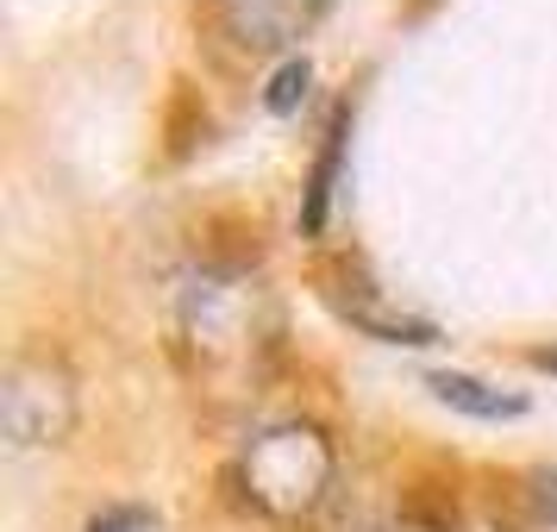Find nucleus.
Segmentation results:
<instances>
[{
    "label": "nucleus",
    "instance_id": "nucleus-4",
    "mask_svg": "<svg viewBox=\"0 0 557 532\" xmlns=\"http://www.w3.org/2000/svg\"><path fill=\"white\" fill-rule=\"evenodd\" d=\"M326 7L332 0H213L207 13L238 51H288L295 38L313 32V20H326Z\"/></svg>",
    "mask_w": 557,
    "mask_h": 532
},
{
    "label": "nucleus",
    "instance_id": "nucleus-13",
    "mask_svg": "<svg viewBox=\"0 0 557 532\" xmlns=\"http://www.w3.org/2000/svg\"><path fill=\"white\" fill-rule=\"evenodd\" d=\"M457 532H507V527H495V520H470V527H457Z\"/></svg>",
    "mask_w": 557,
    "mask_h": 532
},
{
    "label": "nucleus",
    "instance_id": "nucleus-10",
    "mask_svg": "<svg viewBox=\"0 0 557 532\" xmlns=\"http://www.w3.org/2000/svg\"><path fill=\"white\" fill-rule=\"evenodd\" d=\"M370 532H457L445 514H432V507H401V514H388L382 527H370Z\"/></svg>",
    "mask_w": 557,
    "mask_h": 532
},
{
    "label": "nucleus",
    "instance_id": "nucleus-1",
    "mask_svg": "<svg viewBox=\"0 0 557 532\" xmlns=\"http://www.w3.org/2000/svg\"><path fill=\"white\" fill-rule=\"evenodd\" d=\"M338 477V445L320 420H270L245 438V451L232 463V488L270 527H301L313 507L332 495Z\"/></svg>",
    "mask_w": 557,
    "mask_h": 532
},
{
    "label": "nucleus",
    "instance_id": "nucleus-5",
    "mask_svg": "<svg viewBox=\"0 0 557 532\" xmlns=\"http://www.w3.org/2000/svg\"><path fill=\"white\" fill-rule=\"evenodd\" d=\"M326 301L338 307V320H351L363 338H382V345H438V338H445L438 320L413 313V307H395L363 270L326 282Z\"/></svg>",
    "mask_w": 557,
    "mask_h": 532
},
{
    "label": "nucleus",
    "instance_id": "nucleus-8",
    "mask_svg": "<svg viewBox=\"0 0 557 532\" xmlns=\"http://www.w3.org/2000/svg\"><path fill=\"white\" fill-rule=\"evenodd\" d=\"M307 88H313V63H307L301 51L282 57L276 70H270V82H263V113L288 120V113H295V107L307 101Z\"/></svg>",
    "mask_w": 557,
    "mask_h": 532
},
{
    "label": "nucleus",
    "instance_id": "nucleus-6",
    "mask_svg": "<svg viewBox=\"0 0 557 532\" xmlns=\"http://www.w3.org/2000/svg\"><path fill=\"white\" fill-rule=\"evenodd\" d=\"M351 120H357V107L338 101L332 126L320 132V151H313L307 182H301V238H320L326 220H332V195H338V182H345V151H351Z\"/></svg>",
    "mask_w": 557,
    "mask_h": 532
},
{
    "label": "nucleus",
    "instance_id": "nucleus-9",
    "mask_svg": "<svg viewBox=\"0 0 557 532\" xmlns=\"http://www.w3.org/2000/svg\"><path fill=\"white\" fill-rule=\"evenodd\" d=\"M82 532H163V514L145 502H113L101 514H88V527Z\"/></svg>",
    "mask_w": 557,
    "mask_h": 532
},
{
    "label": "nucleus",
    "instance_id": "nucleus-11",
    "mask_svg": "<svg viewBox=\"0 0 557 532\" xmlns=\"http://www.w3.org/2000/svg\"><path fill=\"white\" fill-rule=\"evenodd\" d=\"M527 495L539 514H557V463H539V470H527Z\"/></svg>",
    "mask_w": 557,
    "mask_h": 532
},
{
    "label": "nucleus",
    "instance_id": "nucleus-2",
    "mask_svg": "<svg viewBox=\"0 0 557 532\" xmlns=\"http://www.w3.org/2000/svg\"><path fill=\"white\" fill-rule=\"evenodd\" d=\"M76 426V370L57 351H20L0 376V432L13 451L63 445Z\"/></svg>",
    "mask_w": 557,
    "mask_h": 532
},
{
    "label": "nucleus",
    "instance_id": "nucleus-7",
    "mask_svg": "<svg viewBox=\"0 0 557 532\" xmlns=\"http://www.w3.org/2000/svg\"><path fill=\"white\" fill-rule=\"evenodd\" d=\"M420 382L432 388V401L457 407V413H470V420H520L532 407L520 388H502V382L470 376V370H426Z\"/></svg>",
    "mask_w": 557,
    "mask_h": 532
},
{
    "label": "nucleus",
    "instance_id": "nucleus-3",
    "mask_svg": "<svg viewBox=\"0 0 557 532\" xmlns=\"http://www.w3.org/2000/svg\"><path fill=\"white\" fill-rule=\"evenodd\" d=\"M176 313H182V338L201 351V363H226V357L251 351L257 338V288L232 270H201V276L182 282L176 295Z\"/></svg>",
    "mask_w": 557,
    "mask_h": 532
},
{
    "label": "nucleus",
    "instance_id": "nucleus-12",
    "mask_svg": "<svg viewBox=\"0 0 557 532\" xmlns=\"http://www.w3.org/2000/svg\"><path fill=\"white\" fill-rule=\"evenodd\" d=\"M532 370H552V376H557V345H532Z\"/></svg>",
    "mask_w": 557,
    "mask_h": 532
}]
</instances>
